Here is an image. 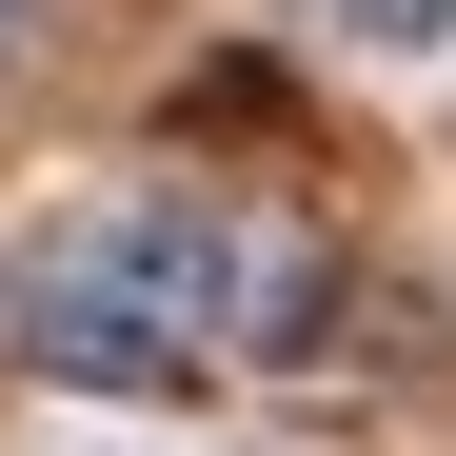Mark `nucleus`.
Listing matches in <instances>:
<instances>
[{
  "instance_id": "f257e3e1",
  "label": "nucleus",
  "mask_w": 456,
  "mask_h": 456,
  "mask_svg": "<svg viewBox=\"0 0 456 456\" xmlns=\"http://www.w3.org/2000/svg\"><path fill=\"white\" fill-rule=\"evenodd\" d=\"M278 119H297L278 60H199V80H179V139H278Z\"/></svg>"
},
{
  "instance_id": "f03ea898",
  "label": "nucleus",
  "mask_w": 456,
  "mask_h": 456,
  "mask_svg": "<svg viewBox=\"0 0 456 456\" xmlns=\"http://www.w3.org/2000/svg\"><path fill=\"white\" fill-rule=\"evenodd\" d=\"M338 20H357V40H397V60H417V40H456V0H338Z\"/></svg>"
},
{
  "instance_id": "7ed1b4c3",
  "label": "nucleus",
  "mask_w": 456,
  "mask_h": 456,
  "mask_svg": "<svg viewBox=\"0 0 456 456\" xmlns=\"http://www.w3.org/2000/svg\"><path fill=\"white\" fill-rule=\"evenodd\" d=\"M40 20H60V0H0V80H20V60H40Z\"/></svg>"
}]
</instances>
